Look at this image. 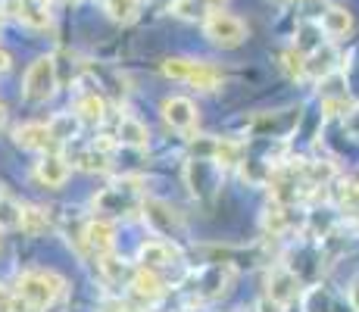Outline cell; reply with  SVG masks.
<instances>
[{"label":"cell","mask_w":359,"mask_h":312,"mask_svg":"<svg viewBox=\"0 0 359 312\" xmlns=\"http://www.w3.org/2000/svg\"><path fill=\"white\" fill-rule=\"evenodd\" d=\"M75 116H79L81 122H91V125H97L107 119V113H109V103H107V97H103L97 88H91V91H81L79 97H75Z\"/></svg>","instance_id":"ac0fdd59"},{"label":"cell","mask_w":359,"mask_h":312,"mask_svg":"<svg viewBox=\"0 0 359 312\" xmlns=\"http://www.w3.org/2000/svg\"><path fill=\"white\" fill-rule=\"evenodd\" d=\"M109 154H113V141L100 137V141H91V144H79L75 150H69L66 159L85 172H103L109 163Z\"/></svg>","instance_id":"7c38bea8"},{"label":"cell","mask_w":359,"mask_h":312,"mask_svg":"<svg viewBox=\"0 0 359 312\" xmlns=\"http://www.w3.org/2000/svg\"><path fill=\"white\" fill-rule=\"evenodd\" d=\"M300 300H303V312H331V300H328V294L322 287L303 290Z\"/></svg>","instance_id":"f1b7e54d"},{"label":"cell","mask_w":359,"mask_h":312,"mask_svg":"<svg viewBox=\"0 0 359 312\" xmlns=\"http://www.w3.org/2000/svg\"><path fill=\"white\" fill-rule=\"evenodd\" d=\"M306 72L316 79H325V75L337 72V53L331 47H319V50L306 53Z\"/></svg>","instance_id":"d4e9b609"},{"label":"cell","mask_w":359,"mask_h":312,"mask_svg":"<svg viewBox=\"0 0 359 312\" xmlns=\"http://www.w3.org/2000/svg\"><path fill=\"white\" fill-rule=\"evenodd\" d=\"M350 29H353V13H350L347 6H328V10L322 13V32H325L331 41L350 34Z\"/></svg>","instance_id":"44dd1931"},{"label":"cell","mask_w":359,"mask_h":312,"mask_svg":"<svg viewBox=\"0 0 359 312\" xmlns=\"http://www.w3.org/2000/svg\"><path fill=\"white\" fill-rule=\"evenodd\" d=\"M103 10H107V16L113 19V22L128 25V22H135L137 13H141V0H107Z\"/></svg>","instance_id":"484cf974"},{"label":"cell","mask_w":359,"mask_h":312,"mask_svg":"<svg viewBox=\"0 0 359 312\" xmlns=\"http://www.w3.org/2000/svg\"><path fill=\"white\" fill-rule=\"evenodd\" d=\"M4 116H6V113H4V103H0V122H4Z\"/></svg>","instance_id":"74e56055"},{"label":"cell","mask_w":359,"mask_h":312,"mask_svg":"<svg viewBox=\"0 0 359 312\" xmlns=\"http://www.w3.org/2000/svg\"><path fill=\"white\" fill-rule=\"evenodd\" d=\"M322 22L319 25H309V22H303L300 29H297V50L300 53H313V50H319L322 47Z\"/></svg>","instance_id":"83f0119b"},{"label":"cell","mask_w":359,"mask_h":312,"mask_svg":"<svg viewBox=\"0 0 359 312\" xmlns=\"http://www.w3.org/2000/svg\"><path fill=\"white\" fill-rule=\"evenodd\" d=\"M128 284H131V290H135L137 300H144V303H156L165 294V287H169L163 275L150 272V269H141V266L135 269V275H131Z\"/></svg>","instance_id":"e0dca14e"},{"label":"cell","mask_w":359,"mask_h":312,"mask_svg":"<svg viewBox=\"0 0 359 312\" xmlns=\"http://www.w3.org/2000/svg\"><path fill=\"white\" fill-rule=\"evenodd\" d=\"M63 290H66V278L57 272H47V269H32V272H22L16 278V297L34 312L53 306L63 297Z\"/></svg>","instance_id":"6da1fadb"},{"label":"cell","mask_w":359,"mask_h":312,"mask_svg":"<svg viewBox=\"0 0 359 312\" xmlns=\"http://www.w3.org/2000/svg\"><path fill=\"white\" fill-rule=\"evenodd\" d=\"M281 69H285L291 79H303V75H309L306 72V53H300L294 47V50H287L285 57H281Z\"/></svg>","instance_id":"4dcf8cb0"},{"label":"cell","mask_w":359,"mask_h":312,"mask_svg":"<svg viewBox=\"0 0 359 312\" xmlns=\"http://www.w3.org/2000/svg\"><path fill=\"white\" fill-rule=\"evenodd\" d=\"M16 144L22 150H34V154H50V147H57V137L50 131V122H29L16 128Z\"/></svg>","instance_id":"9a60e30c"},{"label":"cell","mask_w":359,"mask_h":312,"mask_svg":"<svg viewBox=\"0 0 359 312\" xmlns=\"http://www.w3.org/2000/svg\"><path fill=\"white\" fill-rule=\"evenodd\" d=\"M69 172H72V163L63 154H44L34 165V178L44 187H63L69 182Z\"/></svg>","instance_id":"2e32d148"},{"label":"cell","mask_w":359,"mask_h":312,"mask_svg":"<svg viewBox=\"0 0 359 312\" xmlns=\"http://www.w3.org/2000/svg\"><path fill=\"white\" fill-rule=\"evenodd\" d=\"M225 10V0H172V13L178 19H206Z\"/></svg>","instance_id":"ffe728a7"},{"label":"cell","mask_w":359,"mask_h":312,"mask_svg":"<svg viewBox=\"0 0 359 312\" xmlns=\"http://www.w3.org/2000/svg\"><path fill=\"white\" fill-rule=\"evenodd\" d=\"M57 60L53 57H38L29 66L22 79V97L29 103H47L57 91Z\"/></svg>","instance_id":"277c9868"},{"label":"cell","mask_w":359,"mask_h":312,"mask_svg":"<svg viewBox=\"0 0 359 312\" xmlns=\"http://www.w3.org/2000/svg\"><path fill=\"white\" fill-rule=\"evenodd\" d=\"M79 116L75 113H60V116H53L50 119V131H53V137H57V144H66V141H72L75 137V128H79Z\"/></svg>","instance_id":"4316f807"},{"label":"cell","mask_w":359,"mask_h":312,"mask_svg":"<svg viewBox=\"0 0 359 312\" xmlns=\"http://www.w3.org/2000/svg\"><path fill=\"white\" fill-rule=\"evenodd\" d=\"M19 219H22V206L0 194V228H19Z\"/></svg>","instance_id":"f546056e"},{"label":"cell","mask_w":359,"mask_h":312,"mask_svg":"<svg viewBox=\"0 0 359 312\" xmlns=\"http://www.w3.org/2000/svg\"><path fill=\"white\" fill-rule=\"evenodd\" d=\"M287 225H291L287 203H281V200H272V203L266 206V212H262V228H266L272 238H278V234L287 231Z\"/></svg>","instance_id":"cb8c5ba5"},{"label":"cell","mask_w":359,"mask_h":312,"mask_svg":"<svg viewBox=\"0 0 359 312\" xmlns=\"http://www.w3.org/2000/svg\"><path fill=\"white\" fill-rule=\"evenodd\" d=\"M116 141L126 144V147L144 150L150 144V131H147V125L137 122L135 116H119V122H116Z\"/></svg>","instance_id":"d6986e66"},{"label":"cell","mask_w":359,"mask_h":312,"mask_svg":"<svg viewBox=\"0 0 359 312\" xmlns=\"http://www.w3.org/2000/svg\"><path fill=\"white\" fill-rule=\"evenodd\" d=\"M97 269H100V275H103V281L107 284H122V281H131V269H128V262H122L119 256L109 250V253H100L97 256Z\"/></svg>","instance_id":"7402d4cb"},{"label":"cell","mask_w":359,"mask_h":312,"mask_svg":"<svg viewBox=\"0 0 359 312\" xmlns=\"http://www.w3.org/2000/svg\"><path fill=\"white\" fill-rule=\"evenodd\" d=\"M300 294H303L300 275H297L294 269H287V266L269 269V278H266V297L269 300H275L278 306H287V303H294Z\"/></svg>","instance_id":"ba28073f"},{"label":"cell","mask_w":359,"mask_h":312,"mask_svg":"<svg viewBox=\"0 0 359 312\" xmlns=\"http://www.w3.org/2000/svg\"><path fill=\"white\" fill-rule=\"evenodd\" d=\"M97 312H137V309L128 300H122V297H107V300H100Z\"/></svg>","instance_id":"1f68e13d"},{"label":"cell","mask_w":359,"mask_h":312,"mask_svg":"<svg viewBox=\"0 0 359 312\" xmlns=\"http://www.w3.org/2000/svg\"><path fill=\"white\" fill-rule=\"evenodd\" d=\"M6 69H10V53L0 50V72H6Z\"/></svg>","instance_id":"8d00e7d4"},{"label":"cell","mask_w":359,"mask_h":312,"mask_svg":"<svg viewBox=\"0 0 359 312\" xmlns=\"http://www.w3.org/2000/svg\"><path fill=\"white\" fill-rule=\"evenodd\" d=\"M10 10L16 16V22H22L32 32H44L50 29L53 16H50V4L47 0H10Z\"/></svg>","instance_id":"4fadbf2b"},{"label":"cell","mask_w":359,"mask_h":312,"mask_svg":"<svg viewBox=\"0 0 359 312\" xmlns=\"http://www.w3.org/2000/svg\"><path fill=\"white\" fill-rule=\"evenodd\" d=\"M13 306H16V290H6L0 284V312H13Z\"/></svg>","instance_id":"d6a6232c"},{"label":"cell","mask_w":359,"mask_h":312,"mask_svg":"<svg viewBox=\"0 0 359 312\" xmlns=\"http://www.w3.org/2000/svg\"><path fill=\"white\" fill-rule=\"evenodd\" d=\"M66 4H75V0H66Z\"/></svg>","instance_id":"f35d334b"},{"label":"cell","mask_w":359,"mask_h":312,"mask_svg":"<svg viewBox=\"0 0 359 312\" xmlns=\"http://www.w3.org/2000/svg\"><path fill=\"white\" fill-rule=\"evenodd\" d=\"M184 178H188V187L194 197H206L219 187V178H222V169H219L212 159L203 156H191L188 159V169H184Z\"/></svg>","instance_id":"30bf717a"},{"label":"cell","mask_w":359,"mask_h":312,"mask_svg":"<svg viewBox=\"0 0 359 312\" xmlns=\"http://www.w3.org/2000/svg\"><path fill=\"white\" fill-rule=\"evenodd\" d=\"M234 281V269L229 262H210V266L197 269L194 275H191V294H194V300L206 303V300H216V297H222L225 290H229V284Z\"/></svg>","instance_id":"8992f818"},{"label":"cell","mask_w":359,"mask_h":312,"mask_svg":"<svg viewBox=\"0 0 359 312\" xmlns=\"http://www.w3.org/2000/svg\"><path fill=\"white\" fill-rule=\"evenodd\" d=\"M163 75L165 79H175V81H188V85L200 88V91H216V88L222 85V72L203 60L172 57L163 62Z\"/></svg>","instance_id":"3957f363"},{"label":"cell","mask_w":359,"mask_h":312,"mask_svg":"<svg viewBox=\"0 0 359 312\" xmlns=\"http://www.w3.org/2000/svg\"><path fill=\"white\" fill-rule=\"evenodd\" d=\"M94 210L103 212L107 219H128L144 210V194L135 178L107 184L100 194H94Z\"/></svg>","instance_id":"7a4b0ae2"},{"label":"cell","mask_w":359,"mask_h":312,"mask_svg":"<svg viewBox=\"0 0 359 312\" xmlns=\"http://www.w3.org/2000/svg\"><path fill=\"white\" fill-rule=\"evenodd\" d=\"M116 247V225L113 219H91L81 225V253H91L97 259L100 253H109Z\"/></svg>","instance_id":"9c48e42d"},{"label":"cell","mask_w":359,"mask_h":312,"mask_svg":"<svg viewBox=\"0 0 359 312\" xmlns=\"http://www.w3.org/2000/svg\"><path fill=\"white\" fill-rule=\"evenodd\" d=\"M281 309H285V306H278V303L269 300V297H266V300H262L259 306H257V312H281Z\"/></svg>","instance_id":"d590c367"},{"label":"cell","mask_w":359,"mask_h":312,"mask_svg":"<svg viewBox=\"0 0 359 312\" xmlns=\"http://www.w3.org/2000/svg\"><path fill=\"white\" fill-rule=\"evenodd\" d=\"M203 34L210 44L222 47V50H231V47H241L247 41V22L238 19L234 13L219 10L203 19Z\"/></svg>","instance_id":"5b68a950"},{"label":"cell","mask_w":359,"mask_h":312,"mask_svg":"<svg viewBox=\"0 0 359 312\" xmlns=\"http://www.w3.org/2000/svg\"><path fill=\"white\" fill-rule=\"evenodd\" d=\"M344 125H347V131L353 137H359V107H353V113L347 116V119H344Z\"/></svg>","instance_id":"836d02e7"},{"label":"cell","mask_w":359,"mask_h":312,"mask_svg":"<svg viewBox=\"0 0 359 312\" xmlns=\"http://www.w3.org/2000/svg\"><path fill=\"white\" fill-rule=\"evenodd\" d=\"M144 219H147V225L154 228L160 238H169L172 234H178L184 228L182 216H178V210H172L169 203H163V200H144Z\"/></svg>","instance_id":"8fae6325"},{"label":"cell","mask_w":359,"mask_h":312,"mask_svg":"<svg viewBox=\"0 0 359 312\" xmlns=\"http://www.w3.org/2000/svg\"><path fill=\"white\" fill-rule=\"evenodd\" d=\"M347 300H350V309L359 312V281L350 284V290H347Z\"/></svg>","instance_id":"e575fe53"},{"label":"cell","mask_w":359,"mask_h":312,"mask_svg":"<svg viewBox=\"0 0 359 312\" xmlns=\"http://www.w3.org/2000/svg\"><path fill=\"white\" fill-rule=\"evenodd\" d=\"M178 262H182V253H178V247L172 244L169 238L147 240V244H141V250H137V266L150 269V272L163 275V278L178 266Z\"/></svg>","instance_id":"52a82bcc"},{"label":"cell","mask_w":359,"mask_h":312,"mask_svg":"<svg viewBox=\"0 0 359 312\" xmlns=\"http://www.w3.org/2000/svg\"><path fill=\"white\" fill-rule=\"evenodd\" d=\"M25 238H41V234L50 231V216L41 206H22V219H19Z\"/></svg>","instance_id":"603a6c76"},{"label":"cell","mask_w":359,"mask_h":312,"mask_svg":"<svg viewBox=\"0 0 359 312\" xmlns=\"http://www.w3.org/2000/svg\"><path fill=\"white\" fill-rule=\"evenodd\" d=\"M163 119L169 128L191 135L197 128V107L188 97H169V100H163Z\"/></svg>","instance_id":"5bb4252c"}]
</instances>
